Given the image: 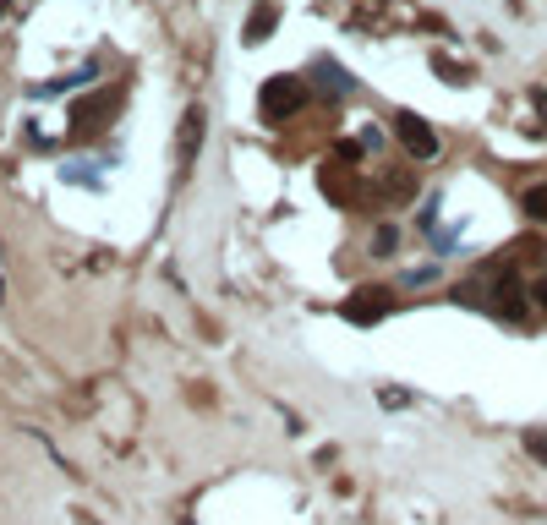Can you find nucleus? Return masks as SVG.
Listing matches in <instances>:
<instances>
[{"label":"nucleus","instance_id":"nucleus-1","mask_svg":"<svg viewBox=\"0 0 547 525\" xmlns=\"http://www.w3.org/2000/svg\"><path fill=\"white\" fill-rule=\"evenodd\" d=\"M526 214L531 219H547V186H531V192H526Z\"/></svg>","mask_w":547,"mask_h":525}]
</instances>
